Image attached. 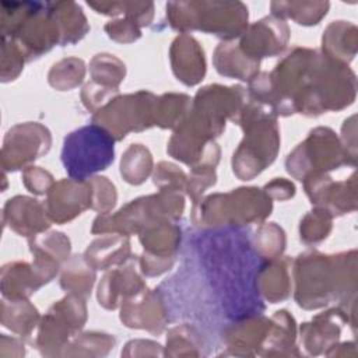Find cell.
Returning a JSON list of instances; mask_svg holds the SVG:
<instances>
[{"label":"cell","mask_w":358,"mask_h":358,"mask_svg":"<svg viewBox=\"0 0 358 358\" xmlns=\"http://www.w3.org/2000/svg\"><path fill=\"white\" fill-rule=\"evenodd\" d=\"M46 215L52 222L66 224L87 208H91V187L88 180L62 179L55 182L43 201Z\"/></svg>","instance_id":"obj_16"},{"label":"cell","mask_w":358,"mask_h":358,"mask_svg":"<svg viewBox=\"0 0 358 358\" xmlns=\"http://www.w3.org/2000/svg\"><path fill=\"white\" fill-rule=\"evenodd\" d=\"M331 214L322 207H315L308 211L299 224L301 241L306 245H315L324 241L331 231Z\"/></svg>","instance_id":"obj_43"},{"label":"cell","mask_w":358,"mask_h":358,"mask_svg":"<svg viewBox=\"0 0 358 358\" xmlns=\"http://www.w3.org/2000/svg\"><path fill=\"white\" fill-rule=\"evenodd\" d=\"M117 95H119V90L103 87L91 80L84 85L81 91V102L87 110L95 113L98 109H101L103 105H106L109 101H112Z\"/></svg>","instance_id":"obj_48"},{"label":"cell","mask_w":358,"mask_h":358,"mask_svg":"<svg viewBox=\"0 0 358 358\" xmlns=\"http://www.w3.org/2000/svg\"><path fill=\"white\" fill-rule=\"evenodd\" d=\"M50 222L43 203L28 196L8 199L3 207V224L25 238L45 232L49 229Z\"/></svg>","instance_id":"obj_20"},{"label":"cell","mask_w":358,"mask_h":358,"mask_svg":"<svg viewBox=\"0 0 358 358\" xmlns=\"http://www.w3.org/2000/svg\"><path fill=\"white\" fill-rule=\"evenodd\" d=\"M215 182H217L215 168H204V166L190 168V173L187 175V179H186L185 193L192 199L193 203H196L201 199L204 190L214 186Z\"/></svg>","instance_id":"obj_47"},{"label":"cell","mask_w":358,"mask_h":358,"mask_svg":"<svg viewBox=\"0 0 358 358\" xmlns=\"http://www.w3.org/2000/svg\"><path fill=\"white\" fill-rule=\"evenodd\" d=\"M11 39L25 57L31 62L60 45V31L49 3L29 1L27 14L14 29Z\"/></svg>","instance_id":"obj_12"},{"label":"cell","mask_w":358,"mask_h":358,"mask_svg":"<svg viewBox=\"0 0 358 358\" xmlns=\"http://www.w3.org/2000/svg\"><path fill=\"white\" fill-rule=\"evenodd\" d=\"M348 322L352 327L355 326V320H352L340 306L316 315L310 322L301 324L302 348L308 355L326 354V351L337 343L343 323Z\"/></svg>","instance_id":"obj_19"},{"label":"cell","mask_w":358,"mask_h":358,"mask_svg":"<svg viewBox=\"0 0 358 358\" xmlns=\"http://www.w3.org/2000/svg\"><path fill=\"white\" fill-rule=\"evenodd\" d=\"M192 108V98L186 94L166 92L157 96L155 124L161 129L175 130Z\"/></svg>","instance_id":"obj_35"},{"label":"cell","mask_w":358,"mask_h":358,"mask_svg":"<svg viewBox=\"0 0 358 358\" xmlns=\"http://www.w3.org/2000/svg\"><path fill=\"white\" fill-rule=\"evenodd\" d=\"M25 348L24 341L18 337H8L7 334L0 336V357H24Z\"/></svg>","instance_id":"obj_55"},{"label":"cell","mask_w":358,"mask_h":358,"mask_svg":"<svg viewBox=\"0 0 358 358\" xmlns=\"http://www.w3.org/2000/svg\"><path fill=\"white\" fill-rule=\"evenodd\" d=\"M175 77L187 87L199 84L206 76V57L201 45L189 34H179L169 49Z\"/></svg>","instance_id":"obj_22"},{"label":"cell","mask_w":358,"mask_h":358,"mask_svg":"<svg viewBox=\"0 0 358 358\" xmlns=\"http://www.w3.org/2000/svg\"><path fill=\"white\" fill-rule=\"evenodd\" d=\"M103 29L110 39L120 43H131L141 36V27L127 17L106 22Z\"/></svg>","instance_id":"obj_49"},{"label":"cell","mask_w":358,"mask_h":358,"mask_svg":"<svg viewBox=\"0 0 358 358\" xmlns=\"http://www.w3.org/2000/svg\"><path fill=\"white\" fill-rule=\"evenodd\" d=\"M87 322L85 298L67 294L55 302L38 324L35 345L45 357H62L63 350Z\"/></svg>","instance_id":"obj_9"},{"label":"cell","mask_w":358,"mask_h":358,"mask_svg":"<svg viewBox=\"0 0 358 358\" xmlns=\"http://www.w3.org/2000/svg\"><path fill=\"white\" fill-rule=\"evenodd\" d=\"M302 182L310 203L327 210L331 217H338L357 208L355 173L341 182H334L327 173H310Z\"/></svg>","instance_id":"obj_14"},{"label":"cell","mask_w":358,"mask_h":358,"mask_svg":"<svg viewBox=\"0 0 358 358\" xmlns=\"http://www.w3.org/2000/svg\"><path fill=\"white\" fill-rule=\"evenodd\" d=\"M357 27L348 21H333L327 25L322 36V55L348 64L357 53Z\"/></svg>","instance_id":"obj_28"},{"label":"cell","mask_w":358,"mask_h":358,"mask_svg":"<svg viewBox=\"0 0 358 358\" xmlns=\"http://www.w3.org/2000/svg\"><path fill=\"white\" fill-rule=\"evenodd\" d=\"M115 337L106 333H78L63 350L62 357H105L115 347Z\"/></svg>","instance_id":"obj_37"},{"label":"cell","mask_w":358,"mask_h":358,"mask_svg":"<svg viewBox=\"0 0 358 358\" xmlns=\"http://www.w3.org/2000/svg\"><path fill=\"white\" fill-rule=\"evenodd\" d=\"M50 8L60 31V46L74 45L90 31L81 7L74 1H52Z\"/></svg>","instance_id":"obj_31"},{"label":"cell","mask_w":358,"mask_h":358,"mask_svg":"<svg viewBox=\"0 0 358 358\" xmlns=\"http://www.w3.org/2000/svg\"><path fill=\"white\" fill-rule=\"evenodd\" d=\"M28 246L34 256L32 267L42 285L56 277L71 250L70 239L59 231L41 232L28 238Z\"/></svg>","instance_id":"obj_18"},{"label":"cell","mask_w":358,"mask_h":358,"mask_svg":"<svg viewBox=\"0 0 358 358\" xmlns=\"http://www.w3.org/2000/svg\"><path fill=\"white\" fill-rule=\"evenodd\" d=\"M0 284L1 295L6 299H28L42 287L32 263L27 262L4 264L0 273Z\"/></svg>","instance_id":"obj_29"},{"label":"cell","mask_w":358,"mask_h":358,"mask_svg":"<svg viewBox=\"0 0 358 358\" xmlns=\"http://www.w3.org/2000/svg\"><path fill=\"white\" fill-rule=\"evenodd\" d=\"M329 1H271V14L291 18L299 25H316L327 14Z\"/></svg>","instance_id":"obj_34"},{"label":"cell","mask_w":358,"mask_h":358,"mask_svg":"<svg viewBox=\"0 0 358 358\" xmlns=\"http://www.w3.org/2000/svg\"><path fill=\"white\" fill-rule=\"evenodd\" d=\"M345 165L340 138L330 127H316L285 159L287 172L298 180L310 173H327Z\"/></svg>","instance_id":"obj_11"},{"label":"cell","mask_w":358,"mask_h":358,"mask_svg":"<svg viewBox=\"0 0 358 358\" xmlns=\"http://www.w3.org/2000/svg\"><path fill=\"white\" fill-rule=\"evenodd\" d=\"M152 172V155L143 144H130L120 159V175L130 185H141Z\"/></svg>","instance_id":"obj_36"},{"label":"cell","mask_w":358,"mask_h":358,"mask_svg":"<svg viewBox=\"0 0 358 358\" xmlns=\"http://www.w3.org/2000/svg\"><path fill=\"white\" fill-rule=\"evenodd\" d=\"M355 116L344 120V124L341 127V138L340 144L344 152L345 165L355 166L357 162V136H355Z\"/></svg>","instance_id":"obj_51"},{"label":"cell","mask_w":358,"mask_h":358,"mask_svg":"<svg viewBox=\"0 0 358 358\" xmlns=\"http://www.w3.org/2000/svg\"><path fill=\"white\" fill-rule=\"evenodd\" d=\"M147 285L137 273L134 264L113 268L105 273L98 285L96 298L102 308L113 310L127 298L145 289Z\"/></svg>","instance_id":"obj_23"},{"label":"cell","mask_w":358,"mask_h":358,"mask_svg":"<svg viewBox=\"0 0 358 358\" xmlns=\"http://www.w3.org/2000/svg\"><path fill=\"white\" fill-rule=\"evenodd\" d=\"M213 63L218 74L242 81L252 80L260 67V60L248 56L235 41H222L214 50Z\"/></svg>","instance_id":"obj_26"},{"label":"cell","mask_w":358,"mask_h":358,"mask_svg":"<svg viewBox=\"0 0 358 358\" xmlns=\"http://www.w3.org/2000/svg\"><path fill=\"white\" fill-rule=\"evenodd\" d=\"M203 338L190 324L182 323L168 330L166 350L164 355L169 357H199L201 355Z\"/></svg>","instance_id":"obj_39"},{"label":"cell","mask_w":358,"mask_h":358,"mask_svg":"<svg viewBox=\"0 0 358 358\" xmlns=\"http://www.w3.org/2000/svg\"><path fill=\"white\" fill-rule=\"evenodd\" d=\"M185 210L180 190H159L155 194L137 197L116 213H99L92 222V234L138 235L147 227L161 221H178Z\"/></svg>","instance_id":"obj_7"},{"label":"cell","mask_w":358,"mask_h":358,"mask_svg":"<svg viewBox=\"0 0 358 358\" xmlns=\"http://www.w3.org/2000/svg\"><path fill=\"white\" fill-rule=\"evenodd\" d=\"M138 239L147 253L159 257H176L180 248L182 232L175 221H161L141 231Z\"/></svg>","instance_id":"obj_30"},{"label":"cell","mask_w":358,"mask_h":358,"mask_svg":"<svg viewBox=\"0 0 358 358\" xmlns=\"http://www.w3.org/2000/svg\"><path fill=\"white\" fill-rule=\"evenodd\" d=\"M157 96L145 90L117 95L95 113L92 123L103 127L116 141L130 131H143L155 126Z\"/></svg>","instance_id":"obj_10"},{"label":"cell","mask_w":358,"mask_h":358,"mask_svg":"<svg viewBox=\"0 0 358 358\" xmlns=\"http://www.w3.org/2000/svg\"><path fill=\"white\" fill-rule=\"evenodd\" d=\"M131 256L129 236L120 234H106L91 242L84 252V257L95 270H108L112 266L124 264Z\"/></svg>","instance_id":"obj_27"},{"label":"cell","mask_w":358,"mask_h":358,"mask_svg":"<svg viewBox=\"0 0 358 358\" xmlns=\"http://www.w3.org/2000/svg\"><path fill=\"white\" fill-rule=\"evenodd\" d=\"M263 190L271 200L284 201V200L294 197L295 185L285 178H275L273 180H270L268 183H266Z\"/></svg>","instance_id":"obj_54"},{"label":"cell","mask_w":358,"mask_h":358,"mask_svg":"<svg viewBox=\"0 0 358 358\" xmlns=\"http://www.w3.org/2000/svg\"><path fill=\"white\" fill-rule=\"evenodd\" d=\"M166 18L180 34L199 29L235 41L248 28L249 13L242 1H169Z\"/></svg>","instance_id":"obj_6"},{"label":"cell","mask_w":358,"mask_h":358,"mask_svg":"<svg viewBox=\"0 0 358 358\" xmlns=\"http://www.w3.org/2000/svg\"><path fill=\"white\" fill-rule=\"evenodd\" d=\"M187 175L175 164L161 161L154 171L152 182L159 190H180L185 192Z\"/></svg>","instance_id":"obj_46"},{"label":"cell","mask_w":358,"mask_h":358,"mask_svg":"<svg viewBox=\"0 0 358 358\" xmlns=\"http://www.w3.org/2000/svg\"><path fill=\"white\" fill-rule=\"evenodd\" d=\"M22 183L28 192L36 196H42L48 194L50 187L55 185V179L46 169L29 165L22 171Z\"/></svg>","instance_id":"obj_50"},{"label":"cell","mask_w":358,"mask_h":358,"mask_svg":"<svg viewBox=\"0 0 358 358\" xmlns=\"http://www.w3.org/2000/svg\"><path fill=\"white\" fill-rule=\"evenodd\" d=\"M87 180L91 187V208L98 213H110L117 200L115 185L105 176H91Z\"/></svg>","instance_id":"obj_44"},{"label":"cell","mask_w":358,"mask_h":358,"mask_svg":"<svg viewBox=\"0 0 358 358\" xmlns=\"http://www.w3.org/2000/svg\"><path fill=\"white\" fill-rule=\"evenodd\" d=\"M273 210L271 199L259 187H238L214 193L193 203L192 222L200 228L243 227L266 220Z\"/></svg>","instance_id":"obj_5"},{"label":"cell","mask_w":358,"mask_h":358,"mask_svg":"<svg viewBox=\"0 0 358 358\" xmlns=\"http://www.w3.org/2000/svg\"><path fill=\"white\" fill-rule=\"evenodd\" d=\"M52 145L49 129L38 122L14 124L4 136L1 147L3 172L18 171L45 155Z\"/></svg>","instance_id":"obj_13"},{"label":"cell","mask_w":358,"mask_h":358,"mask_svg":"<svg viewBox=\"0 0 358 358\" xmlns=\"http://www.w3.org/2000/svg\"><path fill=\"white\" fill-rule=\"evenodd\" d=\"M294 298L298 306L312 310L333 301L348 315H355L357 252L323 255L317 250L299 253L292 262Z\"/></svg>","instance_id":"obj_2"},{"label":"cell","mask_w":358,"mask_h":358,"mask_svg":"<svg viewBox=\"0 0 358 358\" xmlns=\"http://www.w3.org/2000/svg\"><path fill=\"white\" fill-rule=\"evenodd\" d=\"M289 41V28L284 18L267 15L252 25H248L239 36L241 49L250 57L262 60L284 52Z\"/></svg>","instance_id":"obj_15"},{"label":"cell","mask_w":358,"mask_h":358,"mask_svg":"<svg viewBox=\"0 0 358 358\" xmlns=\"http://www.w3.org/2000/svg\"><path fill=\"white\" fill-rule=\"evenodd\" d=\"M120 320L130 329L159 334L168 323V308L157 289L145 288L122 302Z\"/></svg>","instance_id":"obj_17"},{"label":"cell","mask_w":358,"mask_h":358,"mask_svg":"<svg viewBox=\"0 0 358 358\" xmlns=\"http://www.w3.org/2000/svg\"><path fill=\"white\" fill-rule=\"evenodd\" d=\"M24 63L25 57L17 45L8 38H1V81L7 83L15 80L22 71Z\"/></svg>","instance_id":"obj_45"},{"label":"cell","mask_w":358,"mask_h":358,"mask_svg":"<svg viewBox=\"0 0 358 358\" xmlns=\"http://www.w3.org/2000/svg\"><path fill=\"white\" fill-rule=\"evenodd\" d=\"M124 357H161L164 355L161 344L150 340H131L122 350Z\"/></svg>","instance_id":"obj_53"},{"label":"cell","mask_w":358,"mask_h":358,"mask_svg":"<svg viewBox=\"0 0 358 358\" xmlns=\"http://www.w3.org/2000/svg\"><path fill=\"white\" fill-rule=\"evenodd\" d=\"M115 138L95 123L85 124L64 137L62 164L69 178L87 180L106 169L115 159Z\"/></svg>","instance_id":"obj_8"},{"label":"cell","mask_w":358,"mask_h":358,"mask_svg":"<svg viewBox=\"0 0 358 358\" xmlns=\"http://www.w3.org/2000/svg\"><path fill=\"white\" fill-rule=\"evenodd\" d=\"M1 324L13 333L28 337L39 324L38 309L28 299H1Z\"/></svg>","instance_id":"obj_32"},{"label":"cell","mask_w":358,"mask_h":358,"mask_svg":"<svg viewBox=\"0 0 358 358\" xmlns=\"http://www.w3.org/2000/svg\"><path fill=\"white\" fill-rule=\"evenodd\" d=\"M85 77V63L78 57H64L55 63L49 73L48 81L57 91H70L78 87Z\"/></svg>","instance_id":"obj_42"},{"label":"cell","mask_w":358,"mask_h":358,"mask_svg":"<svg viewBox=\"0 0 358 358\" xmlns=\"http://www.w3.org/2000/svg\"><path fill=\"white\" fill-rule=\"evenodd\" d=\"M285 241L284 229L275 222L259 225L250 238L255 252L263 260L280 259L285 250Z\"/></svg>","instance_id":"obj_38"},{"label":"cell","mask_w":358,"mask_h":358,"mask_svg":"<svg viewBox=\"0 0 358 358\" xmlns=\"http://www.w3.org/2000/svg\"><path fill=\"white\" fill-rule=\"evenodd\" d=\"M200 263L225 316L241 319L264 310L255 278L260 266L250 238L241 227L203 231L196 238Z\"/></svg>","instance_id":"obj_1"},{"label":"cell","mask_w":358,"mask_h":358,"mask_svg":"<svg viewBox=\"0 0 358 358\" xmlns=\"http://www.w3.org/2000/svg\"><path fill=\"white\" fill-rule=\"evenodd\" d=\"M87 4L101 14H124L141 28L148 27L154 18V4L151 1H88Z\"/></svg>","instance_id":"obj_40"},{"label":"cell","mask_w":358,"mask_h":358,"mask_svg":"<svg viewBox=\"0 0 358 358\" xmlns=\"http://www.w3.org/2000/svg\"><path fill=\"white\" fill-rule=\"evenodd\" d=\"M90 74L92 81L108 88L119 90V84L126 76V66L115 55L98 53L90 60Z\"/></svg>","instance_id":"obj_41"},{"label":"cell","mask_w":358,"mask_h":358,"mask_svg":"<svg viewBox=\"0 0 358 358\" xmlns=\"http://www.w3.org/2000/svg\"><path fill=\"white\" fill-rule=\"evenodd\" d=\"M357 94L354 71L320 52H315L305 88L295 103L296 113L319 116L327 110H341L350 106Z\"/></svg>","instance_id":"obj_4"},{"label":"cell","mask_w":358,"mask_h":358,"mask_svg":"<svg viewBox=\"0 0 358 358\" xmlns=\"http://www.w3.org/2000/svg\"><path fill=\"white\" fill-rule=\"evenodd\" d=\"M245 133L232 155V171L241 180H250L274 162L280 150L277 116L267 108L250 101L234 122Z\"/></svg>","instance_id":"obj_3"},{"label":"cell","mask_w":358,"mask_h":358,"mask_svg":"<svg viewBox=\"0 0 358 358\" xmlns=\"http://www.w3.org/2000/svg\"><path fill=\"white\" fill-rule=\"evenodd\" d=\"M175 262H176V257H159V256L143 252V255L138 257V268L144 275L155 277L172 268Z\"/></svg>","instance_id":"obj_52"},{"label":"cell","mask_w":358,"mask_h":358,"mask_svg":"<svg viewBox=\"0 0 358 358\" xmlns=\"http://www.w3.org/2000/svg\"><path fill=\"white\" fill-rule=\"evenodd\" d=\"M270 319L262 313L235 319L222 330V341L229 354L239 357L259 355Z\"/></svg>","instance_id":"obj_21"},{"label":"cell","mask_w":358,"mask_h":358,"mask_svg":"<svg viewBox=\"0 0 358 358\" xmlns=\"http://www.w3.org/2000/svg\"><path fill=\"white\" fill-rule=\"evenodd\" d=\"M291 259L264 260L260 263L256 271V289L262 299L270 303H277L287 299L291 294V275H289Z\"/></svg>","instance_id":"obj_25"},{"label":"cell","mask_w":358,"mask_h":358,"mask_svg":"<svg viewBox=\"0 0 358 358\" xmlns=\"http://www.w3.org/2000/svg\"><path fill=\"white\" fill-rule=\"evenodd\" d=\"M270 319L268 329L259 351L262 357H299L301 352L295 345L296 323L294 316L282 309L277 310Z\"/></svg>","instance_id":"obj_24"},{"label":"cell","mask_w":358,"mask_h":358,"mask_svg":"<svg viewBox=\"0 0 358 358\" xmlns=\"http://www.w3.org/2000/svg\"><path fill=\"white\" fill-rule=\"evenodd\" d=\"M95 271L84 255H74L62 266L60 287L66 292L87 298L95 282Z\"/></svg>","instance_id":"obj_33"}]
</instances>
